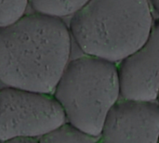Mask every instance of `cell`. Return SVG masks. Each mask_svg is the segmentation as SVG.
<instances>
[{"label": "cell", "instance_id": "5", "mask_svg": "<svg viewBox=\"0 0 159 143\" xmlns=\"http://www.w3.org/2000/svg\"><path fill=\"white\" fill-rule=\"evenodd\" d=\"M159 103L120 98L108 113L97 143H158Z\"/></svg>", "mask_w": 159, "mask_h": 143}, {"label": "cell", "instance_id": "3", "mask_svg": "<svg viewBox=\"0 0 159 143\" xmlns=\"http://www.w3.org/2000/svg\"><path fill=\"white\" fill-rule=\"evenodd\" d=\"M53 95L69 124L99 137L108 113L121 98L117 64L85 54L70 60Z\"/></svg>", "mask_w": 159, "mask_h": 143}, {"label": "cell", "instance_id": "6", "mask_svg": "<svg viewBox=\"0 0 159 143\" xmlns=\"http://www.w3.org/2000/svg\"><path fill=\"white\" fill-rule=\"evenodd\" d=\"M121 98L157 101L159 91V17L143 46L117 63Z\"/></svg>", "mask_w": 159, "mask_h": 143}, {"label": "cell", "instance_id": "7", "mask_svg": "<svg viewBox=\"0 0 159 143\" xmlns=\"http://www.w3.org/2000/svg\"><path fill=\"white\" fill-rule=\"evenodd\" d=\"M89 0H29L35 13L55 18L73 16Z\"/></svg>", "mask_w": 159, "mask_h": 143}, {"label": "cell", "instance_id": "4", "mask_svg": "<svg viewBox=\"0 0 159 143\" xmlns=\"http://www.w3.org/2000/svg\"><path fill=\"white\" fill-rule=\"evenodd\" d=\"M67 123L53 94L5 87L0 89V141L40 139Z\"/></svg>", "mask_w": 159, "mask_h": 143}, {"label": "cell", "instance_id": "12", "mask_svg": "<svg viewBox=\"0 0 159 143\" xmlns=\"http://www.w3.org/2000/svg\"><path fill=\"white\" fill-rule=\"evenodd\" d=\"M157 101L159 103V91H158V95H157Z\"/></svg>", "mask_w": 159, "mask_h": 143}, {"label": "cell", "instance_id": "8", "mask_svg": "<svg viewBox=\"0 0 159 143\" xmlns=\"http://www.w3.org/2000/svg\"><path fill=\"white\" fill-rule=\"evenodd\" d=\"M99 137L89 135L67 122L41 137L39 141L40 143H97Z\"/></svg>", "mask_w": 159, "mask_h": 143}, {"label": "cell", "instance_id": "11", "mask_svg": "<svg viewBox=\"0 0 159 143\" xmlns=\"http://www.w3.org/2000/svg\"><path fill=\"white\" fill-rule=\"evenodd\" d=\"M153 10L156 11L159 16V0H150Z\"/></svg>", "mask_w": 159, "mask_h": 143}, {"label": "cell", "instance_id": "1", "mask_svg": "<svg viewBox=\"0 0 159 143\" xmlns=\"http://www.w3.org/2000/svg\"><path fill=\"white\" fill-rule=\"evenodd\" d=\"M72 39L62 19L35 12L0 28V83L53 94L70 61Z\"/></svg>", "mask_w": 159, "mask_h": 143}, {"label": "cell", "instance_id": "13", "mask_svg": "<svg viewBox=\"0 0 159 143\" xmlns=\"http://www.w3.org/2000/svg\"><path fill=\"white\" fill-rule=\"evenodd\" d=\"M0 143H3V142H2V141H0Z\"/></svg>", "mask_w": 159, "mask_h": 143}, {"label": "cell", "instance_id": "9", "mask_svg": "<svg viewBox=\"0 0 159 143\" xmlns=\"http://www.w3.org/2000/svg\"><path fill=\"white\" fill-rule=\"evenodd\" d=\"M29 0H0V28L9 26L24 15Z\"/></svg>", "mask_w": 159, "mask_h": 143}, {"label": "cell", "instance_id": "10", "mask_svg": "<svg viewBox=\"0 0 159 143\" xmlns=\"http://www.w3.org/2000/svg\"><path fill=\"white\" fill-rule=\"evenodd\" d=\"M3 143H40L39 139L36 138H24V137H20V138H15V139H11L9 141H7Z\"/></svg>", "mask_w": 159, "mask_h": 143}, {"label": "cell", "instance_id": "2", "mask_svg": "<svg viewBox=\"0 0 159 143\" xmlns=\"http://www.w3.org/2000/svg\"><path fill=\"white\" fill-rule=\"evenodd\" d=\"M154 21L150 0H89L69 29L85 55L117 64L143 46Z\"/></svg>", "mask_w": 159, "mask_h": 143}, {"label": "cell", "instance_id": "14", "mask_svg": "<svg viewBox=\"0 0 159 143\" xmlns=\"http://www.w3.org/2000/svg\"><path fill=\"white\" fill-rule=\"evenodd\" d=\"M158 143H159V142H158Z\"/></svg>", "mask_w": 159, "mask_h": 143}]
</instances>
